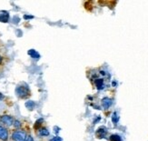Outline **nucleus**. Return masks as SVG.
I'll return each mask as SVG.
<instances>
[{"instance_id": "obj_12", "label": "nucleus", "mask_w": 148, "mask_h": 141, "mask_svg": "<svg viewBox=\"0 0 148 141\" xmlns=\"http://www.w3.org/2000/svg\"><path fill=\"white\" fill-rule=\"evenodd\" d=\"M111 140L112 141H121V138H120V137H118L116 135H114L111 137Z\"/></svg>"}, {"instance_id": "obj_3", "label": "nucleus", "mask_w": 148, "mask_h": 141, "mask_svg": "<svg viewBox=\"0 0 148 141\" xmlns=\"http://www.w3.org/2000/svg\"><path fill=\"white\" fill-rule=\"evenodd\" d=\"M0 121L6 127H11L14 124V118H13L9 115H3V116L0 118Z\"/></svg>"}, {"instance_id": "obj_2", "label": "nucleus", "mask_w": 148, "mask_h": 141, "mask_svg": "<svg viewBox=\"0 0 148 141\" xmlns=\"http://www.w3.org/2000/svg\"><path fill=\"white\" fill-rule=\"evenodd\" d=\"M27 138V133L23 130H16L12 133V139L13 141H25Z\"/></svg>"}, {"instance_id": "obj_4", "label": "nucleus", "mask_w": 148, "mask_h": 141, "mask_svg": "<svg viewBox=\"0 0 148 141\" xmlns=\"http://www.w3.org/2000/svg\"><path fill=\"white\" fill-rule=\"evenodd\" d=\"M9 138V134L8 129L5 127L0 125V140L2 141H8Z\"/></svg>"}, {"instance_id": "obj_14", "label": "nucleus", "mask_w": 148, "mask_h": 141, "mask_svg": "<svg viewBox=\"0 0 148 141\" xmlns=\"http://www.w3.org/2000/svg\"><path fill=\"white\" fill-rule=\"evenodd\" d=\"M4 98H5V96H4L3 94L0 93V100H3Z\"/></svg>"}, {"instance_id": "obj_15", "label": "nucleus", "mask_w": 148, "mask_h": 141, "mask_svg": "<svg viewBox=\"0 0 148 141\" xmlns=\"http://www.w3.org/2000/svg\"><path fill=\"white\" fill-rule=\"evenodd\" d=\"M24 17H25V19H28V18H33V17H28V16H25Z\"/></svg>"}, {"instance_id": "obj_13", "label": "nucleus", "mask_w": 148, "mask_h": 141, "mask_svg": "<svg viewBox=\"0 0 148 141\" xmlns=\"http://www.w3.org/2000/svg\"><path fill=\"white\" fill-rule=\"evenodd\" d=\"M25 141H34V138H32L31 136H27V139H25Z\"/></svg>"}, {"instance_id": "obj_7", "label": "nucleus", "mask_w": 148, "mask_h": 141, "mask_svg": "<svg viewBox=\"0 0 148 141\" xmlns=\"http://www.w3.org/2000/svg\"><path fill=\"white\" fill-rule=\"evenodd\" d=\"M35 106H36V104L34 101H27V103H25V107H27V108H28L29 110H33Z\"/></svg>"}, {"instance_id": "obj_11", "label": "nucleus", "mask_w": 148, "mask_h": 141, "mask_svg": "<svg viewBox=\"0 0 148 141\" xmlns=\"http://www.w3.org/2000/svg\"><path fill=\"white\" fill-rule=\"evenodd\" d=\"M13 126H14L16 129H19V127H21V122L19 120H15L14 121V124H13Z\"/></svg>"}, {"instance_id": "obj_16", "label": "nucleus", "mask_w": 148, "mask_h": 141, "mask_svg": "<svg viewBox=\"0 0 148 141\" xmlns=\"http://www.w3.org/2000/svg\"><path fill=\"white\" fill-rule=\"evenodd\" d=\"M2 61H3V57H2V56H0V64L2 63Z\"/></svg>"}, {"instance_id": "obj_10", "label": "nucleus", "mask_w": 148, "mask_h": 141, "mask_svg": "<svg viewBox=\"0 0 148 141\" xmlns=\"http://www.w3.org/2000/svg\"><path fill=\"white\" fill-rule=\"evenodd\" d=\"M39 134H40L41 136L45 137V136H48L49 135V132L47 131V129H41L40 131H39Z\"/></svg>"}, {"instance_id": "obj_1", "label": "nucleus", "mask_w": 148, "mask_h": 141, "mask_svg": "<svg viewBox=\"0 0 148 141\" xmlns=\"http://www.w3.org/2000/svg\"><path fill=\"white\" fill-rule=\"evenodd\" d=\"M16 94L18 98H27L29 94H30V91H29V88L28 87L25 85V84H21L16 87Z\"/></svg>"}, {"instance_id": "obj_9", "label": "nucleus", "mask_w": 148, "mask_h": 141, "mask_svg": "<svg viewBox=\"0 0 148 141\" xmlns=\"http://www.w3.org/2000/svg\"><path fill=\"white\" fill-rule=\"evenodd\" d=\"M95 85L96 87H97V88L101 89L103 88V87H104V85H103V79H97L95 81Z\"/></svg>"}, {"instance_id": "obj_5", "label": "nucleus", "mask_w": 148, "mask_h": 141, "mask_svg": "<svg viewBox=\"0 0 148 141\" xmlns=\"http://www.w3.org/2000/svg\"><path fill=\"white\" fill-rule=\"evenodd\" d=\"M9 21V14L6 11H0V22L8 23Z\"/></svg>"}, {"instance_id": "obj_6", "label": "nucleus", "mask_w": 148, "mask_h": 141, "mask_svg": "<svg viewBox=\"0 0 148 141\" xmlns=\"http://www.w3.org/2000/svg\"><path fill=\"white\" fill-rule=\"evenodd\" d=\"M102 104H103V107H104L105 108H109L111 107L112 105V99L110 98H103L102 100Z\"/></svg>"}, {"instance_id": "obj_8", "label": "nucleus", "mask_w": 148, "mask_h": 141, "mask_svg": "<svg viewBox=\"0 0 148 141\" xmlns=\"http://www.w3.org/2000/svg\"><path fill=\"white\" fill-rule=\"evenodd\" d=\"M28 54L32 56V57H34V58H38V57H39V54H38L36 50H29L28 51Z\"/></svg>"}]
</instances>
